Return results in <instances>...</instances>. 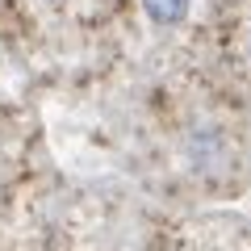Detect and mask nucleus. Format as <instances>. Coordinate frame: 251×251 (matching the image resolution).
<instances>
[{
	"mask_svg": "<svg viewBox=\"0 0 251 251\" xmlns=\"http://www.w3.org/2000/svg\"><path fill=\"white\" fill-rule=\"evenodd\" d=\"M188 4H193V0H143L147 17H151L155 25H180V21L188 17Z\"/></svg>",
	"mask_w": 251,
	"mask_h": 251,
	"instance_id": "obj_1",
	"label": "nucleus"
}]
</instances>
